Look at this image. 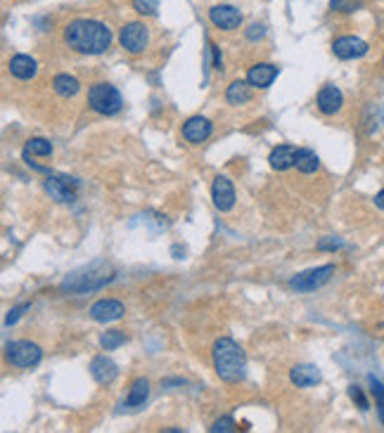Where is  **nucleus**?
<instances>
[{"mask_svg": "<svg viewBox=\"0 0 384 433\" xmlns=\"http://www.w3.org/2000/svg\"><path fill=\"white\" fill-rule=\"evenodd\" d=\"M341 247H344V242H341V239H334V237L320 239V242H318V249L320 251H334V249H341Z\"/></svg>", "mask_w": 384, "mask_h": 433, "instance_id": "nucleus-32", "label": "nucleus"}, {"mask_svg": "<svg viewBox=\"0 0 384 433\" xmlns=\"http://www.w3.org/2000/svg\"><path fill=\"white\" fill-rule=\"evenodd\" d=\"M211 133H213V126L209 119H204V116H192V119H188L183 124V137L192 144L204 142Z\"/></svg>", "mask_w": 384, "mask_h": 433, "instance_id": "nucleus-13", "label": "nucleus"}, {"mask_svg": "<svg viewBox=\"0 0 384 433\" xmlns=\"http://www.w3.org/2000/svg\"><path fill=\"white\" fill-rule=\"evenodd\" d=\"M126 313L124 303L116 301V298H103V301L93 303L90 306V318L95 320V322H114V320H121Z\"/></svg>", "mask_w": 384, "mask_h": 433, "instance_id": "nucleus-10", "label": "nucleus"}, {"mask_svg": "<svg viewBox=\"0 0 384 433\" xmlns=\"http://www.w3.org/2000/svg\"><path fill=\"white\" fill-rule=\"evenodd\" d=\"M209 19L216 29H223V31H235L242 24V14H239V10L233 8V5H213L209 10Z\"/></svg>", "mask_w": 384, "mask_h": 433, "instance_id": "nucleus-9", "label": "nucleus"}, {"mask_svg": "<svg viewBox=\"0 0 384 433\" xmlns=\"http://www.w3.org/2000/svg\"><path fill=\"white\" fill-rule=\"evenodd\" d=\"M29 308H31L29 303H24V306L12 308V310H10V313H8V318H5V324H8V327H10V324H14V322H17V320L21 318V315H24V310H29Z\"/></svg>", "mask_w": 384, "mask_h": 433, "instance_id": "nucleus-31", "label": "nucleus"}, {"mask_svg": "<svg viewBox=\"0 0 384 433\" xmlns=\"http://www.w3.org/2000/svg\"><path fill=\"white\" fill-rule=\"evenodd\" d=\"M5 357H8L14 367L26 370V367L39 365L41 357H43V351H41V346L31 344V341H10V344L5 346Z\"/></svg>", "mask_w": 384, "mask_h": 433, "instance_id": "nucleus-5", "label": "nucleus"}, {"mask_svg": "<svg viewBox=\"0 0 384 433\" xmlns=\"http://www.w3.org/2000/svg\"><path fill=\"white\" fill-rule=\"evenodd\" d=\"M318 166H320V162H318V157H316V152H313V149L301 147L297 152V168L301 170V173H306V175L316 173Z\"/></svg>", "mask_w": 384, "mask_h": 433, "instance_id": "nucleus-24", "label": "nucleus"}, {"mask_svg": "<svg viewBox=\"0 0 384 433\" xmlns=\"http://www.w3.org/2000/svg\"><path fill=\"white\" fill-rule=\"evenodd\" d=\"M211 433H233V431H237V426H235V421L231 419V417H223V419H216L213 421V426L209 429Z\"/></svg>", "mask_w": 384, "mask_h": 433, "instance_id": "nucleus-29", "label": "nucleus"}, {"mask_svg": "<svg viewBox=\"0 0 384 433\" xmlns=\"http://www.w3.org/2000/svg\"><path fill=\"white\" fill-rule=\"evenodd\" d=\"M334 275V265H320V268H313V270H306V272H299L290 280V287L297 289V291L301 293H308V291H316V289L325 287L330 282V277Z\"/></svg>", "mask_w": 384, "mask_h": 433, "instance_id": "nucleus-6", "label": "nucleus"}, {"mask_svg": "<svg viewBox=\"0 0 384 433\" xmlns=\"http://www.w3.org/2000/svg\"><path fill=\"white\" fill-rule=\"evenodd\" d=\"M370 388H372V395H375V400H377V412H380V419L384 424V381H380L377 377H370Z\"/></svg>", "mask_w": 384, "mask_h": 433, "instance_id": "nucleus-26", "label": "nucleus"}, {"mask_svg": "<svg viewBox=\"0 0 384 433\" xmlns=\"http://www.w3.org/2000/svg\"><path fill=\"white\" fill-rule=\"evenodd\" d=\"M363 8V0H330V10L334 12H356Z\"/></svg>", "mask_w": 384, "mask_h": 433, "instance_id": "nucleus-27", "label": "nucleus"}, {"mask_svg": "<svg viewBox=\"0 0 384 433\" xmlns=\"http://www.w3.org/2000/svg\"><path fill=\"white\" fill-rule=\"evenodd\" d=\"M133 10H136L138 14L152 17V14H157L159 3H157V0H133Z\"/></svg>", "mask_w": 384, "mask_h": 433, "instance_id": "nucleus-28", "label": "nucleus"}, {"mask_svg": "<svg viewBox=\"0 0 384 433\" xmlns=\"http://www.w3.org/2000/svg\"><path fill=\"white\" fill-rule=\"evenodd\" d=\"M211 357H213V370H216V374L223 381L235 384L244 379L247 357H244V351L239 348L233 339H228V336L218 339L216 344H213Z\"/></svg>", "mask_w": 384, "mask_h": 433, "instance_id": "nucleus-2", "label": "nucleus"}, {"mask_svg": "<svg viewBox=\"0 0 384 433\" xmlns=\"http://www.w3.org/2000/svg\"><path fill=\"white\" fill-rule=\"evenodd\" d=\"M226 100L231 104H247L252 100V90H249V81H233L226 90Z\"/></svg>", "mask_w": 384, "mask_h": 433, "instance_id": "nucleus-22", "label": "nucleus"}, {"mask_svg": "<svg viewBox=\"0 0 384 433\" xmlns=\"http://www.w3.org/2000/svg\"><path fill=\"white\" fill-rule=\"evenodd\" d=\"M78 185L81 183H78L76 178H69V175H50V178L43 183L47 195L55 201H60V204H72V201L76 199Z\"/></svg>", "mask_w": 384, "mask_h": 433, "instance_id": "nucleus-7", "label": "nucleus"}, {"mask_svg": "<svg viewBox=\"0 0 384 433\" xmlns=\"http://www.w3.org/2000/svg\"><path fill=\"white\" fill-rule=\"evenodd\" d=\"M149 395V381L147 379H136L131 386V391H128V398H126V408L128 410H140L142 405H145Z\"/></svg>", "mask_w": 384, "mask_h": 433, "instance_id": "nucleus-20", "label": "nucleus"}, {"mask_svg": "<svg viewBox=\"0 0 384 433\" xmlns=\"http://www.w3.org/2000/svg\"><path fill=\"white\" fill-rule=\"evenodd\" d=\"M147 41H149L147 26L140 24V21H128L119 34L121 47H124L126 52H131V55H140V52L147 47Z\"/></svg>", "mask_w": 384, "mask_h": 433, "instance_id": "nucleus-8", "label": "nucleus"}, {"mask_svg": "<svg viewBox=\"0 0 384 433\" xmlns=\"http://www.w3.org/2000/svg\"><path fill=\"white\" fill-rule=\"evenodd\" d=\"M209 47H211V55H213V67H216V69H221V67H223L221 47H218V45H213V43H209Z\"/></svg>", "mask_w": 384, "mask_h": 433, "instance_id": "nucleus-34", "label": "nucleus"}, {"mask_svg": "<svg viewBox=\"0 0 384 433\" xmlns=\"http://www.w3.org/2000/svg\"><path fill=\"white\" fill-rule=\"evenodd\" d=\"M50 154H52V142L45 140V137H31L24 144V162L31 157H50Z\"/></svg>", "mask_w": 384, "mask_h": 433, "instance_id": "nucleus-23", "label": "nucleus"}, {"mask_svg": "<svg viewBox=\"0 0 384 433\" xmlns=\"http://www.w3.org/2000/svg\"><path fill=\"white\" fill-rule=\"evenodd\" d=\"M64 41L72 50L81 52V55H103L111 45V31L103 21L74 19L64 29Z\"/></svg>", "mask_w": 384, "mask_h": 433, "instance_id": "nucleus-1", "label": "nucleus"}, {"mask_svg": "<svg viewBox=\"0 0 384 433\" xmlns=\"http://www.w3.org/2000/svg\"><path fill=\"white\" fill-rule=\"evenodd\" d=\"M297 152L299 149L292 147V144H280V147H275L268 157L270 168L287 170V168H292V166H297Z\"/></svg>", "mask_w": 384, "mask_h": 433, "instance_id": "nucleus-18", "label": "nucleus"}, {"mask_svg": "<svg viewBox=\"0 0 384 433\" xmlns=\"http://www.w3.org/2000/svg\"><path fill=\"white\" fill-rule=\"evenodd\" d=\"M52 88H55V93L60 98H74L81 90V83H78V78L69 76V74H57L55 81H52Z\"/></svg>", "mask_w": 384, "mask_h": 433, "instance_id": "nucleus-21", "label": "nucleus"}, {"mask_svg": "<svg viewBox=\"0 0 384 433\" xmlns=\"http://www.w3.org/2000/svg\"><path fill=\"white\" fill-rule=\"evenodd\" d=\"M266 36V26H261V24H252L249 26V31H247V38L249 41H259V38H264Z\"/></svg>", "mask_w": 384, "mask_h": 433, "instance_id": "nucleus-33", "label": "nucleus"}, {"mask_svg": "<svg viewBox=\"0 0 384 433\" xmlns=\"http://www.w3.org/2000/svg\"><path fill=\"white\" fill-rule=\"evenodd\" d=\"M211 199L218 211H231L235 206V187L226 175H218L211 185Z\"/></svg>", "mask_w": 384, "mask_h": 433, "instance_id": "nucleus-12", "label": "nucleus"}, {"mask_svg": "<svg viewBox=\"0 0 384 433\" xmlns=\"http://www.w3.org/2000/svg\"><path fill=\"white\" fill-rule=\"evenodd\" d=\"M126 344V334L121 329H109L105 331L103 336H100V346H103L105 351H114L119 348V346Z\"/></svg>", "mask_w": 384, "mask_h": 433, "instance_id": "nucleus-25", "label": "nucleus"}, {"mask_svg": "<svg viewBox=\"0 0 384 433\" xmlns=\"http://www.w3.org/2000/svg\"><path fill=\"white\" fill-rule=\"evenodd\" d=\"M88 104L93 111L103 116H114L121 111L124 107V100H121V93L109 83H95L93 88L88 90Z\"/></svg>", "mask_w": 384, "mask_h": 433, "instance_id": "nucleus-4", "label": "nucleus"}, {"mask_svg": "<svg viewBox=\"0 0 384 433\" xmlns=\"http://www.w3.org/2000/svg\"><path fill=\"white\" fill-rule=\"evenodd\" d=\"M316 102H318V109L330 116V114H337L341 109V104H344V95H341V90L334 88V85H325V88H320Z\"/></svg>", "mask_w": 384, "mask_h": 433, "instance_id": "nucleus-15", "label": "nucleus"}, {"mask_svg": "<svg viewBox=\"0 0 384 433\" xmlns=\"http://www.w3.org/2000/svg\"><path fill=\"white\" fill-rule=\"evenodd\" d=\"M275 78H277V67L275 64H266V62L254 64L247 74V81L252 88H268Z\"/></svg>", "mask_w": 384, "mask_h": 433, "instance_id": "nucleus-16", "label": "nucleus"}, {"mask_svg": "<svg viewBox=\"0 0 384 433\" xmlns=\"http://www.w3.org/2000/svg\"><path fill=\"white\" fill-rule=\"evenodd\" d=\"M349 395H351V400L359 405V410H363V412H367V410H370V405H367V398L363 395V391H361L359 386H349Z\"/></svg>", "mask_w": 384, "mask_h": 433, "instance_id": "nucleus-30", "label": "nucleus"}, {"mask_svg": "<svg viewBox=\"0 0 384 433\" xmlns=\"http://www.w3.org/2000/svg\"><path fill=\"white\" fill-rule=\"evenodd\" d=\"M290 379L297 388H308V386H316L320 384V370L316 365H297L290 370Z\"/></svg>", "mask_w": 384, "mask_h": 433, "instance_id": "nucleus-17", "label": "nucleus"}, {"mask_svg": "<svg viewBox=\"0 0 384 433\" xmlns=\"http://www.w3.org/2000/svg\"><path fill=\"white\" fill-rule=\"evenodd\" d=\"M90 374H93V379L98 384H111L116 379V374H119V367H116L114 360H109L107 355H98L90 360Z\"/></svg>", "mask_w": 384, "mask_h": 433, "instance_id": "nucleus-14", "label": "nucleus"}, {"mask_svg": "<svg viewBox=\"0 0 384 433\" xmlns=\"http://www.w3.org/2000/svg\"><path fill=\"white\" fill-rule=\"evenodd\" d=\"M8 67H10V74H12L14 78H19V81H29V78H34L36 71H39L36 60L29 55H14Z\"/></svg>", "mask_w": 384, "mask_h": 433, "instance_id": "nucleus-19", "label": "nucleus"}, {"mask_svg": "<svg viewBox=\"0 0 384 433\" xmlns=\"http://www.w3.org/2000/svg\"><path fill=\"white\" fill-rule=\"evenodd\" d=\"M375 206H377V208H382V211H384V190L377 192V197H375Z\"/></svg>", "mask_w": 384, "mask_h": 433, "instance_id": "nucleus-35", "label": "nucleus"}, {"mask_svg": "<svg viewBox=\"0 0 384 433\" xmlns=\"http://www.w3.org/2000/svg\"><path fill=\"white\" fill-rule=\"evenodd\" d=\"M382 121H384V111H382Z\"/></svg>", "mask_w": 384, "mask_h": 433, "instance_id": "nucleus-36", "label": "nucleus"}, {"mask_svg": "<svg viewBox=\"0 0 384 433\" xmlns=\"http://www.w3.org/2000/svg\"><path fill=\"white\" fill-rule=\"evenodd\" d=\"M332 52L339 60H359L367 52V43L356 38V36H341L332 43Z\"/></svg>", "mask_w": 384, "mask_h": 433, "instance_id": "nucleus-11", "label": "nucleus"}, {"mask_svg": "<svg viewBox=\"0 0 384 433\" xmlns=\"http://www.w3.org/2000/svg\"><path fill=\"white\" fill-rule=\"evenodd\" d=\"M114 280V275H111V270L107 268L103 263H95L90 265L88 270H81V272H74V275H69L67 280L62 282V289L64 291H76V293H85V291H95V289L105 287L107 282Z\"/></svg>", "mask_w": 384, "mask_h": 433, "instance_id": "nucleus-3", "label": "nucleus"}]
</instances>
